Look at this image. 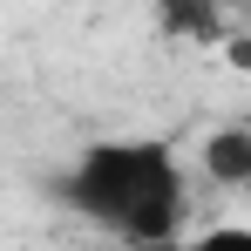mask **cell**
<instances>
[{"mask_svg": "<svg viewBox=\"0 0 251 251\" xmlns=\"http://www.w3.org/2000/svg\"><path fill=\"white\" fill-rule=\"evenodd\" d=\"M210 176L217 183H251V136L245 129H224V136H210Z\"/></svg>", "mask_w": 251, "mask_h": 251, "instance_id": "2", "label": "cell"}, {"mask_svg": "<svg viewBox=\"0 0 251 251\" xmlns=\"http://www.w3.org/2000/svg\"><path fill=\"white\" fill-rule=\"evenodd\" d=\"M54 197L88 217L95 231L123 238V245H170L190 217V183L176 150L156 136H116V143H88L54 183Z\"/></svg>", "mask_w": 251, "mask_h": 251, "instance_id": "1", "label": "cell"}]
</instances>
